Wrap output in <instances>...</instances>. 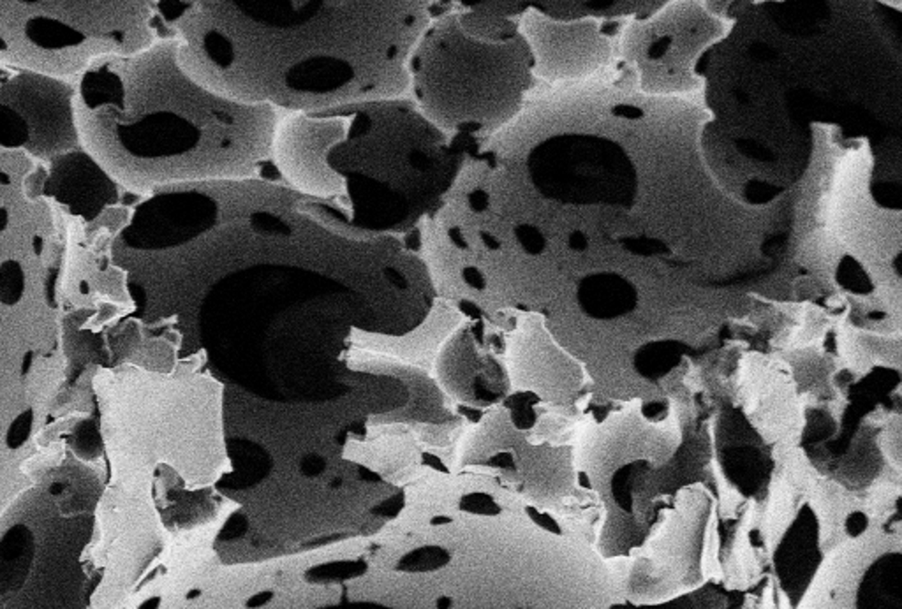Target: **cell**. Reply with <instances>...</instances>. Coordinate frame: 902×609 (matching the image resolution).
Segmentation results:
<instances>
[{
  "instance_id": "1",
  "label": "cell",
  "mask_w": 902,
  "mask_h": 609,
  "mask_svg": "<svg viewBox=\"0 0 902 609\" xmlns=\"http://www.w3.org/2000/svg\"><path fill=\"white\" fill-rule=\"evenodd\" d=\"M425 227V226H423ZM423 227L370 236L275 180L196 184L145 199L125 247L178 252L203 278L197 337L228 379L321 375L345 328L404 337L436 305Z\"/></svg>"
},
{
  "instance_id": "2",
  "label": "cell",
  "mask_w": 902,
  "mask_h": 609,
  "mask_svg": "<svg viewBox=\"0 0 902 609\" xmlns=\"http://www.w3.org/2000/svg\"><path fill=\"white\" fill-rule=\"evenodd\" d=\"M425 0L182 2L187 73L224 98L282 115L406 98Z\"/></svg>"
},
{
  "instance_id": "3",
  "label": "cell",
  "mask_w": 902,
  "mask_h": 609,
  "mask_svg": "<svg viewBox=\"0 0 902 609\" xmlns=\"http://www.w3.org/2000/svg\"><path fill=\"white\" fill-rule=\"evenodd\" d=\"M482 142L453 138L408 98L286 115L277 182L370 236H408L432 219Z\"/></svg>"
},
{
  "instance_id": "4",
  "label": "cell",
  "mask_w": 902,
  "mask_h": 609,
  "mask_svg": "<svg viewBox=\"0 0 902 609\" xmlns=\"http://www.w3.org/2000/svg\"><path fill=\"white\" fill-rule=\"evenodd\" d=\"M286 115L224 98L182 66L178 43L140 66V108L121 127L123 148L171 187L275 180L273 147Z\"/></svg>"
},
{
  "instance_id": "5",
  "label": "cell",
  "mask_w": 902,
  "mask_h": 609,
  "mask_svg": "<svg viewBox=\"0 0 902 609\" xmlns=\"http://www.w3.org/2000/svg\"><path fill=\"white\" fill-rule=\"evenodd\" d=\"M516 5L434 2L408 60V98L453 138L483 142L518 119L535 76Z\"/></svg>"
},
{
  "instance_id": "6",
  "label": "cell",
  "mask_w": 902,
  "mask_h": 609,
  "mask_svg": "<svg viewBox=\"0 0 902 609\" xmlns=\"http://www.w3.org/2000/svg\"><path fill=\"white\" fill-rule=\"evenodd\" d=\"M102 493L96 470L66 460L11 502L0 516V609H87Z\"/></svg>"
},
{
  "instance_id": "7",
  "label": "cell",
  "mask_w": 902,
  "mask_h": 609,
  "mask_svg": "<svg viewBox=\"0 0 902 609\" xmlns=\"http://www.w3.org/2000/svg\"><path fill=\"white\" fill-rule=\"evenodd\" d=\"M438 375L442 388L463 404L474 405H490L501 394L506 379L497 354L488 345V333L485 341H476L465 320L440 349Z\"/></svg>"
},
{
  "instance_id": "8",
  "label": "cell",
  "mask_w": 902,
  "mask_h": 609,
  "mask_svg": "<svg viewBox=\"0 0 902 609\" xmlns=\"http://www.w3.org/2000/svg\"><path fill=\"white\" fill-rule=\"evenodd\" d=\"M47 189L62 205L69 206L73 214L89 220L94 219L106 205L117 201L111 180L83 153L58 159Z\"/></svg>"
},
{
  "instance_id": "9",
  "label": "cell",
  "mask_w": 902,
  "mask_h": 609,
  "mask_svg": "<svg viewBox=\"0 0 902 609\" xmlns=\"http://www.w3.org/2000/svg\"><path fill=\"white\" fill-rule=\"evenodd\" d=\"M854 606L902 609V553H885L865 569L856 586Z\"/></svg>"
},
{
  "instance_id": "10",
  "label": "cell",
  "mask_w": 902,
  "mask_h": 609,
  "mask_svg": "<svg viewBox=\"0 0 902 609\" xmlns=\"http://www.w3.org/2000/svg\"><path fill=\"white\" fill-rule=\"evenodd\" d=\"M27 36L30 41L41 48H66L80 45L85 36L73 30L71 26L57 22L36 18L27 24Z\"/></svg>"
},
{
  "instance_id": "11",
  "label": "cell",
  "mask_w": 902,
  "mask_h": 609,
  "mask_svg": "<svg viewBox=\"0 0 902 609\" xmlns=\"http://www.w3.org/2000/svg\"><path fill=\"white\" fill-rule=\"evenodd\" d=\"M366 571L368 563L364 559L324 562L307 569L303 572V580L311 585H334L362 578Z\"/></svg>"
},
{
  "instance_id": "12",
  "label": "cell",
  "mask_w": 902,
  "mask_h": 609,
  "mask_svg": "<svg viewBox=\"0 0 902 609\" xmlns=\"http://www.w3.org/2000/svg\"><path fill=\"white\" fill-rule=\"evenodd\" d=\"M450 562H451V555L446 548L438 546V544H427V546H419L413 551L406 553L400 561L397 562L395 569L398 572H409V574L434 572V571H440L442 567H446Z\"/></svg>"
},
{
  "instance_id": "13",
  "label": "cell",
  "mask_w": 902,
  "mask_h": 609,
  "mask_svg": "<svg viewBox=\"0 0 902 609\" xmlns=\"http://www.w3.org/2000/svg\"><path fill=\"white\" fill-rule=\"evenodd\" d=\"M69 444L73 447L74 455L80 460H96L102 451V439L99 434L98 421L96 419H85L80 421L71 432Z\"/></svg>"
},
{
  "instance_id": "14",
  "label": "cell",
  "mask_w": 902,
  "mask_h": 609,
  "mask_svg": "<svg viewBox=\"0 0 902 609\" xmlns=\"http://www.w3.org/2000/svg\"><path fill=\"white\" fill-rule=\"evenodd\" d=\"M30 140V127L11 106L0 104V147L20 148Z\"/></svg>"
},
{
  "instance_id": "15",
  "label": "cell",
  "mask_w": 902,
  "mask_h": 609,
  "mask_svg": "<svg viewBox=\"0 0 902 609\" xmlns=\"http://www.w3.org/2000/svg\"><path fill=\"white\" fill-rule=\"evenodd\" d=\"M115 94L123 96L122 83L115 74H89L83 79V98L89 106H98L102 102H119Z\"/></svg>"
},
{
  "instance_id": "16",
  "label": "cell",
  "mask_w": 902,
  "mask_h": 609,
  "mask_svg": "<svg viewBox=\"0 0 902 609\" xmlns=\"http://www.w3.org/2000/svg\"><path fill=\"white\" fill-rule=\"evenodd\" d=\"M25 291V273L22 265L15 259L0 263V303L13 307Z\"/></svg>"
},
{
  "instance_id": "17",
  "label": "cell",
  "mask_w": 902,
  "mask_h": 609,
  "mask_svg": "<svg viewBox=\"0 0 902 609\" xmlns=\"http://www.w3.org/2000/svg\"><path fill=\"white\" fill-rule=\"evenodd\" d=\"M32 423H34V411L32 409L25 411L11 423L7 436H5V444L9 449H20L24 446L30 437Z\"/></svg>"
},
{
  "instance_id": "18",
  "label": "cell",
  "mask_w": 902,
  "mask_h": 609,
  "mask_svg": "<svg viewBox=\"0 0 902 609\" xmlns=\"http://www.w3.org/2000/svg\"><path fill=\"white\" fill-rule=\"evenodd\" d=\"M459 508H461V511L469 512V514H482V516H492V514L501 512V508L493 502V499L487 493H482V491L463 495Z\"/></svg>"
},
{
  "instance_id": "19",
  "label": "cell",
  "mask_w": 902,
  "mask_h": 609,
  "mask_svg": "<svg viewBox=\"0 0 902 609\" xmlns=\"http://www.w3.org/2000/svg\"><path fill=\"white\" fill-rule=\"evenodd\" d=\"M402 509H404V493L397 491L390 500L381 504L376 512H379L383 518H395Z\"/></svg>"
},
{
  "instance_id": "20",
  "label": "cell",
  "mask_w": 902,
  "mask_h": 609,
  "mask_svg": "<svg viewBox=\"0 0 902 609\" xmlns=\"http://www.w3.org/2000/svg\"><path fill=\"white\" fill-rule=\"evenodd\" d=\"M317 609H395L379 603H370V601H358V603H341L334 606H323Z\"/></svg>"
},
{
  "instance_id": "21",
  "label": "cell",
  "mask_w": 902,
  "mask_h": 609,
  "mask_svg": "<svg viewBox=\"0 0 902 609\" xmlns=\"http://www.w3.org/2000/svg\"><path fill=\"white\" fill-rule=\"evenodd\" d=\"M271 599H273V592H270V590L260 592V593H254L252 597H249V599L245 601V608H263V606H267V604H269Z\"/></svg>"
},
{
  "instance_id": "22",
  "label": "cell",
  "mask_w": 902,
  "mask_h": 609,
  "mask_svg": "<svg viewBox=\"0 0 902 609\" xmlns=\"http://www.w3.org/2000/svg\"><path fill=\"white\" fill-rule=\"evenodd\" d=\"M423 463H425V465H429V467H432V468H436V470H440V472H444V474L448 472V468H446V465L440 462V458H438L436 455H430V453H425V455H423Z\"/></svg>"
},
{
  "instance_id": "23",
  "label": "cell",
  "mask_w": 902,
  "mask_h": 609,
  "mask_svg": "<svg viewBox=\"0 0 902 609\" xmlns=\"http://www.w3.org/2000/svg\"><path fill=\"white\" fill-rule=\"evenodd\" d=\"M159 604H161V599L159 597H152V599H148L147 603H143L140 609H157L159 608Z\"/></svg>"
},
{
  "instance_id": "24",
  "label": "cell",
  "mask_w": 902,
  "mask_h": 609,
  "mask_svg": "<svg viewBox=\"0 0 902 609\" xmlns=\"http://www.w3.org/2000/svg\"><path fill=\"white\" fill-rule=\"evenodd\" d=\"M5 226H7V212L0 208V233L5 229Z\"/></svg>"
},
{
  "instance_id": "25",
  "label": "cell",
  "mask_w": 902,
  "mask_h": 609,
  "mask_svg": "<svg viewBox=\"0 0 902 609\" xmlns=\"http://www.w3.org/2000/svg\"><path fill=\"white\" fill-rule=\"evenodd\" d=\"M450 521H451L450 518H432L430 525H442V523H450Z\"/></svg>"
},
{
  "instance_id": "26",
  "label": "cell",
  "mask_w": 902,
  "mask_h": 609,
  "mask_svg": "<svg viewBox=\"0 0 902 609\" xmlns=\"http://www.w3.org/2000/svg\"><path fill=\"white\" fill-rule=\"evenodd\" d=\"M450 604H451V601H450V599H440V601H438V606H440V609H448L450 608Z\"/></svg>"
},
{
  "instance_id": "27",
  "label": "cell",
  "mask_w": 902,
  "mask_h": 609,
  "mask_svg": "<svg viewBox=\"0 0 902 609\" xmlns=\"http://www.w3.org/2000/svg\"><path fill=\"white\" fill-rule=\"evenodd\" d=\"M515 609H529V608H515Z\"/></svg>"
},
{
  "instance_id": "28",
  "label": "cell",
  "mask_w": 902,
  "mask_h": 609,
  "mask_svg": "<svg viewBox=\"0 0 902 609\" xmlns=\"http://www.w3.org/2000/svg\"><path fill=\"white\" fill-rule=\"evenodd\" d=\"M0 47H2V43H0Z\"/></svg>"
}]
</instances>
